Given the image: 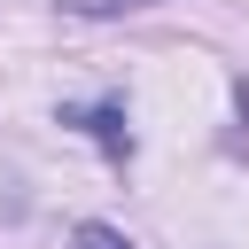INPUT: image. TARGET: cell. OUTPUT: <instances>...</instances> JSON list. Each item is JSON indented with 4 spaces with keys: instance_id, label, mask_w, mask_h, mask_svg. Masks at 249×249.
<instances>
[{
    "instance_id": "3",
    "label": "cell",
    "mask_w": 249,
    "mask_h": 249,
    "mask_svg": "<svg viewBox=\"0 0 249 249\" xmlns=\"http://www.w3.org/2000/svg\"><path fill=\"white\" fill-rule=\"evenodd\" d=\"M70 16H124V8H148V0H62Z\"/></svg>"
},
{
    "instance_id": "2",
    "label": "cell",
    "mask_w": 249,
    "mask_h": 249,
    "mask_svg": "<svg viewBox=\"0 0 249 249\" xmlns=\"http://www.w3.org/2000/svg\"><path fill=\"white\" fill-rule=\"evenodd\" d=\"M70 249H132V241H124L117 226H101V218H86V226L70 233Z\"/></svg>"
},
{
    "instance_id": "1",
    "label": "cell",
    "mask_w": 249,
    "mask_h": 249,
    "mask_svg": "<svg viewBox=\"0 0 249 249\" xmlns=\"http://www.w3.org/2000/svg\"><path fill=\"white\" fill-rule=\"evenodd\" d=\"M62 124H78V132H93L101 148L132 156V132H124V109H117V101H101V109H62Z\"/></svg>"
}]
</instances>
